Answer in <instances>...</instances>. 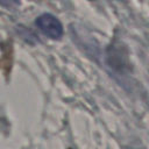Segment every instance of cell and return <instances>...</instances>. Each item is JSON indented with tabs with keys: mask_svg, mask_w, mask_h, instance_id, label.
Listing matches in <instances>:
<instances>
[{
	"mask_svg": "<svg viewBox=\"0 0 149 149\" xmlns=\"http://www.w3.org/2000/svg\"><path fill=\"white\" fill-rule=\"evenodd\" d=\"M36 27L40 29V31L45 35L47 37L51 38V40H61L63 36V24L59 21V19H57L55 15L50 14V13H44L41 14L36 21Z\"/></svg>",
	"mask_w": 149,
	"mask_h": 149,
	"instance_id": "cell-1",
	"label": "cell"
},
{
	"mask_svg": "<svg viewBox=\"0 0 149 149\" xmlns=\"http://www.w3.org/2000/svg\"><path fill=\"white\" fill-rule=\"evenodd\" d=\"M0 3L6 7H16L19 6L20 1L19 0H0Z\"/></svg>",
	"mask_w": 149,
	"mask_h": 149,
	"instance_id": "cell-2",
	"label": "cell"
}]
</instances>
